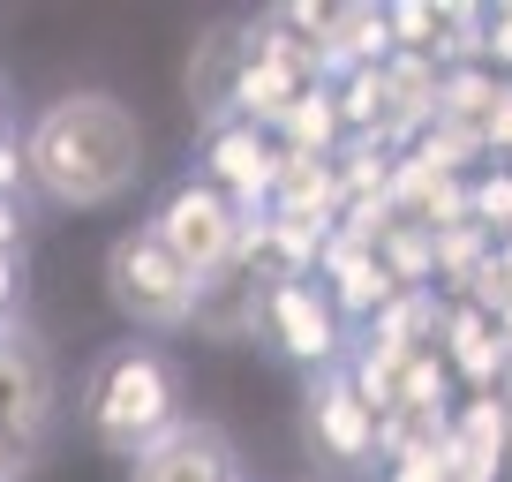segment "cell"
<instances>
[{"instance_id": "ac0fdd59", "label": "cell", "mask_w": 512, "mask_h": 482, "mask_svg": "<svg viewBox=\"0 0 512 482\" xmlns=\"http://www.w3.org/2000/svg\"><path fill=\"white\" fill-rule=\"evenodd\" d=\"M31 460H38V452H23V445H0V482H23V475H31Z\"/></svg>"}, {"instance_id": "e0dca14e", "label": "cell", "mask_w": 512, "mask_h": 482, "mask_svg": "<svg viewBox=\"0 0 512 482\" xmlns=\"http://www.w3.org/2000/svg\"><path fill=\"white\" fill-rule=\"evenodd\" d=\"M16 241H23V204L0 196V257H16Z\"/></svg>"}, {"instance_id": "7a4b0ae2", "label": "cell", "mask_w": 512, "mask_h": 482, "mask_svg": "<svg viewBox=\"0 0 512 482\" xmlns=\"http://www.w3.org/2000/svg\"><path fill=\"white\" fill-rule=\"evenodd\" d=\"M83 422H91V437L106 452L136 460L144 445H159L181 422V370L151 339H121L113 354H98L91 385H83Z\"/></svg>"}, {"instance_id": "30bf717a", "label": "cell", "mask_w": 512, "mask_h": 482, "mask_svg": "<svg viewBox=\"0 0 512 482\" xmlns=\"http://www.w3.org/2000/svg\"><path fill=\"white\" fill-rule=\"evenodd\" d=\"M241 61H249V31L234 16L226 23H204L189 46V68H181V91H189V113L196 121H226L234 113V83H241Z\"/></svg>"}, {"instance_id": "ba28073f", "label": "cell", "mask_w": 512, "mask_h": 482, "mask_svg": "<svg viewBox=\"0 0 512 482\" xmlns=\"http://www.w3.org/2000/svg\"><path fill=\"white\" fill-rule=\"evenodd\" d=\"M272 174H279V144L264 129H249V121H211L204 129V181L241 219H256L272 204Z\"/></svg>"}, {"instance_id": "d6986e66", "label": "cell", "mask_w": 512, "mask_h": 482, "mask_svg": "<svg viewBox=\"0 0 512 482\" xmlns=\"http://www.w3.org/2000/svg\"><path fill=\"white\" fill-rule=\"evenodd\" d=\"M16 279H23V264L0 257V317H16Z\"/></svg>"}, {"instance_id": "8992f818", "label": "cell", "mask_w": 512, "mask_h": 482, "mask_svg": "<svg viewBox=\"0 0 512 482\" xmlns=\"http://www.w3.org/2000/svg\"><path fill=\"white\" fill-rule=\"evenodd\" d=\"M53 422V354L31 324L0 317V445L38 452Z\"/></svg>"}, {"instance_id": "5bb4252c", "label": "cell", "mask_w": 512, "mask_h": 482, "mask_svg": "<svg viewBox=\"0 0 512 482\" xmlns=\"http://www.w3.org/2000/svg\"><path fill=\"white\" fill-rule=\"evenodd\" d=\"M467 226H482L490 241H512V166H482L467 174Z\"/></svg>"}, {"instance_id": "6da1fadb", "label": "cell", "mask_w": 512, "mask_h": 482, "mask_svg": "<svg viewBox=\"0 0 512 482\" xmlns=\"http://www.w3.org/2000/svg\"><path fill=\"white\" fill-rule=\"evenodd\" d=\"M151 166V136L136 121V106L113 91H61L53 106H38V121L23 129V189H38L61 211H98L121 204Z\"/></svg>"}, {"instance_id": "2e32d148", "label": "cell", "mask_w": 512, "mask_h": 482, "mask_svg": "<svg viewBox=\"0 0 512 482\" xmlns=\"http://www.w3.org/2000/svg\"><path fill=\"white\" fill-rule=\"evenodd\" d=\"M0 196L23 204V136H0Z\"/></svg>"}, {"instance_id": "3957f363", "label": "cell", "mask_w": 512, "mask_h": 482, "mask_svg": "<svg viewBox=\"0 0 512 482\" xmlns=\"http://www.w3.org/2000/svg\"><path fill=\"white\" fill-rule=\"evenodd\" d=\"M106 294H113V309L151 339V332H189L196 302H204V279H196L151 226H128L106 249Z\"/></svg>"}, {"instance_id": "ffe728a7", "label": "cell", "mask_w": 512, "mask_h": 482, "mask_svg": "<svg viewBox=\"0 0 512 482\" xmlns=\"http://www.w3.org/2000/svg\"><path fill=\"white\" fill-rule=\"evenodd\" d=\"M0 136H16V129H8V98H0Z\"/></svg>"}, {"instance_id": "277c9868", "label": "cell", "mask_w": 512, "mask_h": 482, "mask_svg": "<svg viewBox=\"0 0 512 482\" xmlns=\"http://www.w3.org/2000/svg\"><path fill=\"white\" fill-rule=\"evenodd\" d=\"M151 234L174 249L181 264H189L196 279H211V272H226L234 264V249H241V211L226 204L219 189H211L204 174H189V181H174V189L159 196V211H151Z\"/></svg>"}, {"instance_id": "8fae6325", "label": "cell", "mask_w": 512, "mask_h": 482, "mask_svg": "<svg viewBox=\"0 0 512 482\" xmlns=\"http://www.w3.org/2000/svg\"><path fill=\"white\" fill-rule=\"evenodd\" d=\"M264 136H272L279 151H302V159H332V151L347 144V121H339L332 83H302V91L287 98V113H279Z\"/></svg>"}, {"instance_id": "5b68a950", "label": "cell", "mask_w": 512, "mask_h": 482, "mask_svg": "<svg viewBox=\"0 0 512 482\" xmlns=\"http://www.w3.org/2000/svg\"><path fill=\"white\" fill-rule=\"evenodd\" d=\"M264 339L317 377V370H339V362H347L354 332L339 324L332 294H324L317 279H272V287H264Z\"/></svg>"}, {"instance_id": "52a82bcc", "label": "cell", "mask_w": 512, "mask_h": 482, "mask_svg": "<svg viewBox=\"0 0 512 482\" xmlns=\"http://www.w3.org/2000/svg\"><path fill=\"white\" fill-rule=\"evenodd\" d=\"M302 430H309V452L339 475H362L377 467V415L354 400L347 370H317L302 385Z\"/></svg>"}, {"instance_id": "7c38bea8", "label": "cell", "mask_w": 512, "mask_h": 482, "mask_svg": "<svg viewBox=\"0 0 512 482\" xmlns=\"http://www.w3.org/2000/svg\"><path fill=\"white\" fill-rule=\"evenodd\" d=\"M302 68L287 61V53L272 46H249V61H241V83H234V113L226 121H249V129H272L279 113H287V98L302 91Z\"/></svg>"}, {"instance_id": "44dd1931", "label": "cell", "mask_w": 512, "mask_h": 482, "mask_svg": "<svg viewBox=\"0 0 512 482\" xmlns=\"http://www.w3.org/2000/svg\"><path fill=\"white\" fill-rule=\"evenodd\" d=\"M226 482H249V475H226Z\"/></svg>"}, {"instance_id": "9c48e42d", "label": "cell", "mask_w": 512, "mask_h": 482, "mask_svg": "<svg viewBox=\"0 0 512 482\" xmlns=\"http://www.w3.org/2000/svg\"><path fill=\"white\" fill-rule=\"evenodd\" d=\"M226 475H241L234 445H226V430H211L196 415H181L159 445H144L128 460V482H226Z\"/></svg>"}, {"instance_id": "4fadbf2b", "label": "cell", "mask_w": 512, "mask_h": 482, "mask_svg": "<svg viewBox=\"0 0 512 482\" xmlns=\"http://www.w3.org/2000/svg\"><path fill=\"white\" fill-rule=\"evenodd\" d=\"M377 264L392 272V287H400V294L407 287H437V241L422 234L415 219H392L377 234Z\"/></svg>"}, {"instance_id": "9a60e30c", "label": "cell", "mask_w": 512, "mask_h": 482, "mask_svg": "<svg viewBox=\"0 0 512 482\" xmlns=\"http://www.w3.org/2000/svg\"><path fill=\"white\" fill-rule=\"evenodd\" d=\"M437 241V279H452V294H460L467 287V279H475L482 272V257H490V249H497V241L490 234H482V226H445V234H430Z\"/></svg>"}]
</instances>
